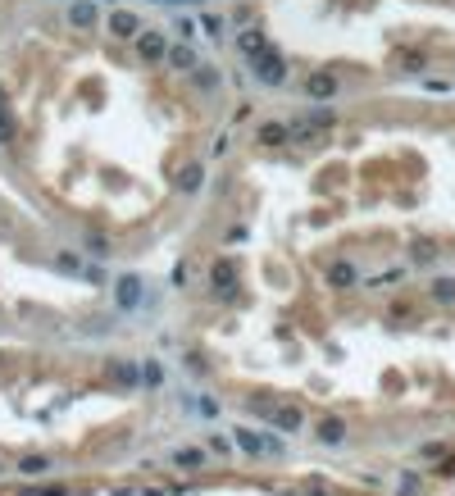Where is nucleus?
<instances>
[{"mask_svg":"<svg viewBox=\"0 0 455 496\" xmlns=\"http://www.w3.org/2000/svg\"><path fill=\"white\" fill-rule=\"evenodd\" d=\"M328 283L333 287H355V269L346 265V260H337V265L328 269Z\"/></svg>","mask_w":455,"mask_h":496,"instance_id":"8","label":"nucleus"},{"mask_svg":"<svg viewBox=\"0 0 455 496\" xmlns=\"http://www.w3.org/2000/svg\"><path fill=\"white\" fill-rule=\"evenodd\" d=\"M432 296L442 305H455V278H432Z\"/></svg>","mask_w":455,"mask_h":496,"instance_id":"15","label":"nucleus"},{"mask_svg":"<svg viewBox=\"0 0 455 496\" xmlns=\"http://www.w3.org/2000/svg\"><path fill=\"white\" fill-rule=\"evenodd\" d=\"M200 27H205V32H210V37H219V27H224V23H219V18H214V14H205V18H200Z\"/></svg>","mask_w":455,"mask_h":496,"instance_id":"23","label":"nucleus"},{"mask_svg":"<svg viewBox=\"0 0 455 496\" xmlns=\"http://www.w3.org/2000/svg\"><path fill=\"white\" fill-rule=\"evenodd\" d=\"M269 424H278L283 433H296V428H301V410H296V405H287V410H274V419H269Z\"/></svg>","mask_w":455,"mask_h":496,"instance_id":"9","label":"nucleus"},{"mask_svg":"<svg viewBox=\"0 0 455 496\" xmlns=\"http://www.w3.org/2000/svg\"><path fill=\"white\" fill-rule=\"evenodd\" d=\"M137 55L141 60H164V55H169V42H164L160 32H141L137 37Z\"/></svg>","mask_w":455,"mask_h":496,"instance_id":"5","label":"nucleus"},{"mask_svg":"<svg viewBox=\"0 0 455 496\" xmlns=\"http://www.w3.org/2000/svg\"><path fill=\"white\" fill-rule=\"evenodd\" d=\"M69 18H73V27H91L96 23V5H73Z\"/></svg>","mask_w":455,"mask_h":496,"instance_id":"16","label":"nucleus"},{"mask_svg":"<svg viewBox=\"0 0 455 496\" xmlns=\"http://www.w3.org/2000/svg\"><path fill=\"white\" fill-rule=\"evenodd\" d=\"M110 378H119V383H137V364H110Z\"/></svg>","mask_w":455,"mask_h":496,"instance_id":"20","label":"nucleus"},{"mask_svg":"<svg viewBox=\"0 0 455 496\" xmlns=\"http://www.w3.org/2000/svg\"><path fill=\"white\" fill-rule=\"evenodd\" d=\"M173 464H178V469H200V464H205V451H196V446H182V451L173 455Z\"/></svg>","mask_w":455,"mask_h":496,"instance_id":"10","label":"nucleus"},{"mask_svg":"<svg viewBox=\"0 0 455 496\" xmlns=\"http://www.w3.org/2000/svg\"><path fill=\"white\" fill-rule=\"evenodd\" d=\"M18 469H23V473H41V469H51V460H46V455H23Z\"/></svg>","mask_w":455,"mask_h":496,"instance_id":"18","label":"nucleus"},{"mask_svg":"<svg viewBox=\"0 0 455 496\" xmlns=\"http://www.w3.org/2000/svg\"><path fill=\"white\" fill-rule=\"evenodd\" d=\"M287 137H292V128H283V123H264V128H259V141H264V146H278Z\"/></svg>","mask_w":455,"mask_h":496,"instance_id":"13","label":"nucleus"},{"mask_svg":"<svg viewBox=\"0 0 455 496\" xmlns=\"http://www.w3.org/2000/svg\"><path fill=\"white\" fill-rule=\"evenodd\" d=\"M169 60H173V69H196V51L191 46H173Z\"/></svg>","mask_w":455,"mask_h":496,"instance_id":"14","label":"nucleus"},{"mask_svg":"<svg viewBox=\"0 0 455 496\" xmlns=\"http://www.w3.org/2000/svg\"><path fill=\"white\" fill-rule=\"evenodd\" d=\"M346 437V419H323L319 424V442H342Z\"/></svg>","mask_w":455,"mask_h":496,"instance_id":"12","label":"nucleus"},{"mask_svg":"<svg viewBox=\"0 0 455 496\" xmlns=\"http://www.w3.org/2000/svg\"><path fill=\"white\" fill-rule=\"evenodd\" d=\"M14 137V119H9V110H0V141Z\"/></svg>","mask_w":455,"mask_h":496,"instance_id":"21","label":"nucleus"},{"mask_svg":"<svg viewBox=\"0 0 455 496\" xmlns=\"http://www.w3.org/2000/svg\"><path fill=\"white\" fill-rule=\"evenodd\" d=\"M200 178H205V169H200V164H187V169L178 173V191H196Z\"/></svg>","mask_w":455,"mask_h":496,"instance_id":"11","label":"nucleus"},{"mask_svg":"<svg viewBox=\"0 0 455 496\" xmlns=\"http://www.w3.org/2000/svg\"><path fill=\"white\" fill-rule=\"evenodd\" d=\"M423 64H428V60H423V55H405V60H401V69H405V73H419Z\"/></svg>","mask_w":455,"mask_h":496,"instance_id":"22","label":"nucleus"},{"mask_svg":"<svg viewBox=\"0 0 455 496\" xmlns=\"http://www.w3.org/2000/svg\"><path fill=\"white\" fill-rule=\"evenodd\" d=\"M219 82H224V77H219V69H196V87H205V91H214Z\"/></svg>","mask_w":455,"mask_h":496,"instance_id":"17","label":"nucleus"},{"mask_svg":"<svg viewBox=\"0 0 455 496\" xmlns=\"http://www.w3.org/2000/svg\"><path fill=\"white\" fill-rule=\"evenodd\" d=\"M137 300H141V278L123 274L119 278V310H137Z\"/></svg>","mask_w":455,"mask_h":496,"instance_id":"6","label":"nucleus"},{"mask_svg":"<svg viewBox=\"0 0 455 496\" xmlns=\"http://www.w3.org/2000/svg\"><path fill=\"white\" fill-rule=\"evenodd\" d=\"M164 5H173V0H164ZM178 5H200V0H178Z\"/></svg>","mask_w":455,"mask_h":496,"instance_id":"25","label":"nucleus"},{"mask_svg":"<svg viewBox=\"0 0 455 496\" xmlns=\"http://www.w3.org/2000/svg\"><path fill=\"white\" fill-rule=\"evenodd\" d=\"M237 51L246 55V60H255V55H264V51H269L264 32H259V27H241V37H237Z\"/></svg>","mask_w":455,"mask_h":496,"instance_id":"3","label":"nucleus"},{"mask_svg":"<svg viewBox=\"0 0 455 496\" xmlns=\"http://www.w3.org/2000/svg\"><path fill=\"white\" fill-rule=\"evenodd\" d=\"M250 69H255V77H259V82H269V87H283L287 82V64H283V55H278L274 46H269L264 55H255Z\"/></svg>","mask_w":455,"mask_h":496,"instance_id":"1","label":"nucleus"},{"mask_svg":"<svg viewBox=\"0 0 455 496\" xmlns=\"http://www.w3.org/2000/svg\"><path fill=\"white\" fill-rule=\"evenodd\" d=\"M232 278H237V269H232V265H219V269H214V283H219V291H232Z\"/></svg>","mask_w":455,"mask_h":496,"instance_id":"19","label":"nucleus"},{"mask_svg":"<svg viewBox=\"0 0 455 496\" xmlns=\"http://www.w3.org/2000/svg\"><path fill=\"white\" fill-rule=\"evenodd\" d=\"M232 442H237L246 455H283V446H278L274 437H259V433H250V428H237Z\"/></svg>","mask_w":455,"mask_h":496,"instance_id":"2","label":"nucleus"},{"mask_svg":"<svg viewBox=\"0 0 455 496\" xmlns=\"http://www.w3.org/2000/svg\"><path fill=\"white\" fill-rule=\"evenodd\" d=\"M110 32L114 37H141V18L128 14V9H114L110 14Z\"/></svg>","mask_w":455,"mask_h":496,"instance_id":"4","label":"nucleus"},{"mask_svg":"<svg viewBox=\"0 0 455 496\" xmlns=\"http://www.w3.org/2000/svg\"><path fill=\"white\" fill-rule=\"evenodd\" d=\"M401 496H419V483H414V478H401Z\"/></svg>","mask_w":455,"mask_h":496,"instance_id":"24","label":"nucleus"},{"mask_svg":"<svg viewBox=\"0 0 455 496\" xmlns=\"http://www.w3.org/2000/svg\"><path fill=\"white\" fill-rule=\"evenodd\" d=\"M305 91L314 96V101H333V96H337V77H333V73H314V77L305 82Z\"/></svg>","mask_w":455,"mask_h":496,"instance_id":"7","label":"nucleus"}]
</instances>
